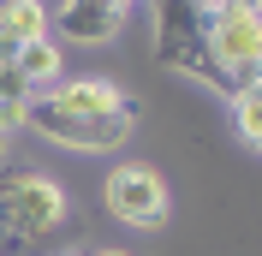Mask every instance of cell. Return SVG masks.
Returning <instances> with one entry per match:
<instances>
[{"label": "cell", "instance_id": "7c38bea8", "mask_svg": "<svg viewBox=\"0 0 262 256\" xmlns=\"http://www.w3.org/2000/svg\"><path fill=\"white\" fill-rule=\"evenodd\" d=\"M90 256H125V250H90Z\"/></svg>", "mask_w": 262, "mask_h": 256}, {"label": "cell", "instance_id": "ba28073f", "mask_svg": "<svg viewBox=\"0 0 262 256\" xmlns=\"http://www.w3.org/2000/svg\"><path fill=\"white\" fill-rule=\"evenodd\" d=\"M42 36H54L42 0H12V6H0V66H12L18 54L30 48V42H42Z\"/></svg>", "mask_w": 262, "mask_h": 256}, {"label": "cell", "instance_id": "5bb4252c", "mask_svg": "<svg viewBox=\"0 0 262 256\" xmlns=\"http://www.w3.org/2000/svg\"><path fill=\"white\" fill-rule=\"evenodd\" d=\"M256 12H262V0H256Z\"/></svg>", "mask_w": 262, "mask_h": 256}, {"label": "cell", "instance_id": "8fae6325", "mask_svg": "<svg viewBox=\"0 0 262 256\" xmlns=\"http://www.w3.org/2000/svg\"><path fill=\"white\" fill-rule=\"evenodd\" d=\"M6 149H12V131H0V161H6Z\"/></svg>", "mask_w": 262, "mask_h": 256}, {"label": "cell", "instance_id": "3957f363", "mask_svg": "<svg viewBox=\"0 0 262 256\" xmlns=\"http://www.w3.org/2000/svg\"><path fill=\"white\" fill-rule=\"evenodd\" d=\"M24 125L36 137H48L54 149H78V155H107V149H125L131 131H137V113H72L54 108L48 96L24 101Z\"/></svg>", "mask_w": 262, "mask_h": 256}, {"label": "cell", "instance_id": "4fadbf2b", "mask_svg": "<svg viewBox=\"0 0 262 256\" xmlns=\"http://www.w3.org/2000/svg\"><path fill=\"white\" fill-rule=\"evenodd\" d=\"M0 6H12V0H0Z\"/></svg>", "mask_w": 262, "mask_h": 256}, {"label": "cell", "instance_id": "277c9868", "mask_svg": "<svg viewBox=\"0 0 262 256\" xmlns=\"http://www.w3.org/2000/svg\"><path fill=\"white\" fill-rule=\"evenodd\" d=\"M101 203L107 215L137 232H161L167 215H173V197H167V179L149 167V161H119L114 173L101 179Z\"/></svg>", "mask_w": 262, "mask_h": 256}, {"label": "cell", "instance_id": "8992f818", "mask_svg": "<svg viewBox=\"0 0 262 256\" xmlns=\"http://www.w3.org/2000/svg\"><path fill=\"white\" fill-rule=\"evenodd\" d=\"M125 12H131V0H60V12H48V30L60 36V42H90V48H101V42L119 36Z\"/></svg>", "mask_w": 262, "mask_h": 256}, {"label": "cell", "instance_id": "7a4b0ae2", "mask_svg": "<svg viewBox=\"0 0 262 256\" xmlns=\"http://www.w3.org/2000/svg\"><path fill=\"white\" fill-rule=\"evenodd\" d=\"M149 48H155V66L203 78L209 90L232 96V83L221 78V66L209 54V12L196 0H149Z\"/></svg>", "mask_w": 262, "mask_h": 256}, {"label": "cell", "instance_id": "6da1fadb", "mask_svg": "<svg viewBox=\"0 0 262 256\" xmlns=\"http://www.w3.org/2000/svg\"><path fill=\"white\" fill-rule=\"evenodd\" d=\"M66 215L72 203H66L60 179H48L42 167L0 161V256H48Z\"/></svg>", "mask_w": 262, "mask_h": 256}, {"label": "cell", "instance_id": "9c48e42d", "mask_svg": "<svg viewBox=\"0 0 262 256\" xmlns=\"http://www.w3.org/2000/svg\"><path fill=\"white\" fill-rule=\"evenodd\" d=\"M232 125H238V137H245L250 149H262V72H250L245 83H232Z\"/></svg>", "mask_w": 262, "mask_h": 256}, {"label": "cell", "instance_id": "30bf717a", "mask_svg": "<svg viewBox=\"0 0 262 256\" xmlns=\"http://www.w3.org/2000/svg\"><path fill=\"white\" fill-rule=\"evenodd\" d=\"M12 72L30 83V96H36V90H48V83H60V42H54V36L30 42V48L12 60Z\"/></svg>", "mask_w": 262, "mask_h": 256}, {"label": "cell", "instance_id": "52a82bcc", "mask_svg": "<svg viewBox=\"0 0 262 256\" xmlns=\"http://www.w3.org/2000/svg\"><path fill=\"white\" fill-rule=\"evenodd\" d=\"M36 96H48L54 108H72V113H137V96L119 90L114 78H60Z\"/></svg>", "mask_w": 262, "mask_h": 256}, {"label": "cell", "instance_id": "5b68a950", "mask_svg": "<svg viewBox=\"0 0 262 256\" xmlns=\"http://www.w3.org/2000/svg\"><path fill=\"white\" fill-rule=\"evenodd\" d=\"M209 54L227 83H245L250 72H262V12L250 0L209 6Z\"/></svg>", "mask_w": 262, "mask_h": 256}]
</instances>
